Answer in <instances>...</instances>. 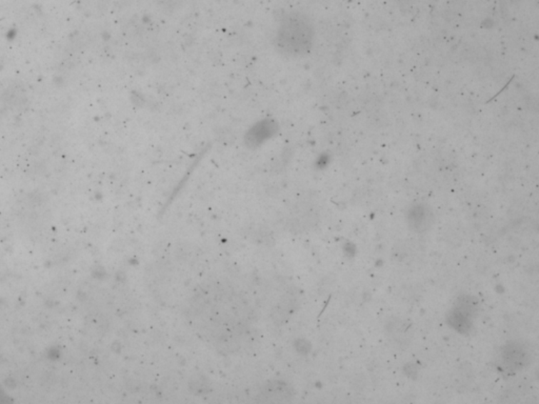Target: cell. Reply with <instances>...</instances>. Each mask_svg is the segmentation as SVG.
Returning <instances> with one entry per match:
<instances>
[{
    "label": "cell",
    "instance_id": "4",
    "mask_svg": "<svg viewBox=\"0 0 539 404\" xmlns=\"http://www.w3.org/2000/svg\"><path fill=\"white\" fill-rule=\"evenodd\" d=\"M455 310L461 312V314L465 315L466 317L469 319H474L479 314V309H481V304H479L478 300L472 295H461L455 300L454 308Z\"/></svg>",
    "mask_w": 539,
    "mask_h": 404
},
{
    "label": "cell",
    "instance_id": "3",
    "mask_svg": "<svg viewBox=\"0 0 539 404\" xmlns=\"http://www.w3.org/2000/svg\"><path fill=\"white\" fill-rule=\"evenodd\" d=\"M434 214L426 204H415L409 209L406 220L409 227L415 233L423 234L434 224Z\"/></svg>",
    "mask_w": 539,
    "mask_h": 404
},
{
    "label": "cell",
    "instance_id": "5",
    "mask_svg": "<svg viewBox=\"0 0 539 404\" xmlns=\"http://www.w3.org/2000/svg\"><path fill=\"white\" fill-rule=\"evenodd\" d=\"M447 321L451 328L463 335L469 334L472 328V320L452 309L447 315Z\"/></svg>",
    "mask_w": 539,
    "mask_h": 404
},
{
    "label": "cell",
    "instance_id": "1",
    "mask_svg": "<svg viewBox=\"0 0 539 404\" xmlns=\"http://www.w3.org/2000/svg\"><path fill=\"white\" fill-rule=\"evenodd\" d=\"M313 41L312 24L302 17L296 16L282 24L275 43L278 52L284 56L299 57L310 52Z\"/></svg>",
    "mask_w": 539,
    "mask_h": 404
},
{
    "label": "cell",
    "instance_id": "2",
    "mask_svg": "<svg viewBox=\"0 0 539 404\" xmlns=\"http://www.w3.org/2000/svg\"><path fill=\"white\" fill-rule=\"evenodd\" d=\"M531 348L518 340L507 342L499 351L498 362L501 370L509 373L523 371L532 363Z\"/></svg>",
    "mask_w": 539,
    "mask_h": 404
}]
</instances>
